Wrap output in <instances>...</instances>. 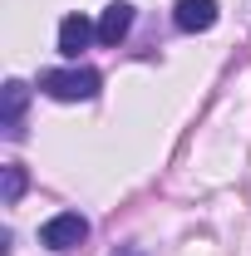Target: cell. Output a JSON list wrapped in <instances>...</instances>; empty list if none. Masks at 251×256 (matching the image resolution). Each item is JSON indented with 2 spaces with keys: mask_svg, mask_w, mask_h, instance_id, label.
<instances>
[{
  "mask_svg": "<svg viewBox=\"0 0 251 256\" xmlns=\"http://www.w3.org/2000/svg\"><path fill=\"white\" fill-rule=\"evenodd\" d=\"M40 242H44L50 252H74V246L89 242V222H84L79 212H60V217H50V222L40 226Z\"/></svg>",
  "mask_w": 251,
  "mask_h": 256,
  "instance_id": "cell-2",
  "label": "cell"
},
{
  "mask_svg": "<svg viewBox=\"0 0 251 256\" xmlns=\"http://www.w3.org/2000/svg\"><path fill=\"white\" fill-rule=\"evenodd\" d=\"M98 69H84V64H74V69H50V74H40V89L54 98V104H84V98L98 94Z\"/></svg>",
  "mask_w": 251,
  "mask_h": 256,
  "instance_id": "cell-1",
  "label": "cell"
},
{
  "mask_svg": "<svg viewBox=\"0 0 251 256\" xmlns=\"http://www.w3.org/2000/svg\"><path fill=\"white\" fill-rule=\"evenodd\" d=\"M25 188H30V172H25L20 162H5V182H0V202H5V207H15V202L25 197Z\"/></svg>",
  "mask_w": 251,
  "mask_h": 256,
  "instance_id": "cell-7",
  "label": "cell"
},
{
  "mask_svg": "<svg viewBox=\"0 0 251 256\" xmlns=\"http://www.w3.org/2000/svg\"><path fill=\"white\" fill-rule=\"evenodd\" d=\"M25 104H30V84L10 79V84H5V104H0V128H5V138H20V133H25V128H20Z\"/></svg>",
  "mask_w": 251,
  "mask_h": 256,
  "instance_id": "cell-6",
  "label": "cell"
},
{
  "mask_svg": "<svg viewBox=\"0 0 251 256\" xmlns=\"http://www.w3.org/2000/svg\"><path fill=\"white\" fill-rule=\"evenodd\" d=\"M114 256H143V252H138V246H118Z\"/></svg>",
  "mask_w": 251,
  "mask_h": 256,
  "instance_id": "cell-8",
  "label": "cell"
},
{
  "mask_svg": "<svg viewBox=\"0 0 251 256\" xmlns=\"http://www.w3.org/2000/svg\"><path fill=\"white\" fill-rule=\"evenodd\" d=\"M89 40H98V25L89 15H64L60 20V54L79 60V50H89Z\"/></svg>",
  "mask_w": 251,
  "mask_h": 256,
  "instance_id": "cell-4",
  "label": "cell"
},
{
  "mask_svg": "<svg viewBox=\"0 0 251 256\" xmlns=\"http://www.w3.org/2000/svg\"><path fill=\"white\" fill-rule=\"evenodd\" d=\"M133 30V5L128 0H114L104 15H98V44H108V50H118Z\"/></svg>",
  "mask_w": 251,
  "mask_h": 256,
  "instance_id": "cell-5",
  "label": "cell"
},
{
  "mask_svg": "<svg viewBox=\"0 0 251 256\" xmlns=\"http://www.w3.org/2000/svg\"><path fill=\"white\" fill-rule=\"evenodd\" d=\"M217 20H222L217 0H178V5H172V25L182 34H207Z\"/></svg>",
  "mask_w": 251,
  "mask_h": 256,
  "instance_id": "cell-3",
  "label": "cell"
}]
</instances>
